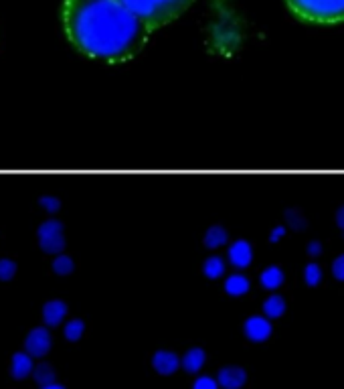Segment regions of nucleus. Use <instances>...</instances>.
I'll return each instance as SVG.
<instances>
[{"label":"nucleus","instance_id":"f257e3e1","mask_svg":"<svg viewBox=\"0 0 344 389\" xmlns=\"http://www.w3.org/2000/svg\"><path fill=\"white\" fill-rule=\"evenodd\" d=\"M63 25L81 53L107 63L132 59L152 33L121 0H65Z\"/></svg>","mask_w":344,"mask_h":389},{"label":"nucleus","instance_id":"f03ea898","mask_svg":"<svg viewBox=\"0 0 344 389\" xmlns=\"http://www.w3.org/2000/svg\"><path fill=\"white\" fill-rule=\"evenodd\" d=\"M121 2H126L150 29H158L182 15L193 0H121Z\"/></svg>","mask_w":344,"mask_h":389},{"label":"nucleus","instance_id":"7ed1b4c3","mask_svg":"<svg viewBox=\"0 0 344 389\" xmlns=\"http://www.w3.org/2000/svg\"><path fill=\"white\" fill-rule=\"evenodd\" d=\"M287 4L304 21L314 23L344 21V0H287Z\"/></svg>","mask_w":344,"mask_h":389},{"label":"nucleus","instance_id":"20e7f679","mask_svg":"<svg viewBox=\"0 0 344 389\" xmlns=\"http://www.w3.org/2000/svg\"><path fill=\"white\" fill-rule=\"evenodd\" d=\"M37 241L39 248L49 255L63 254L65 250V229L57 219H47L37 229Z\"/></svg>","mask_w":344,"mask_h":389},{"label":"nucleus","instance_id":"39448f33","mask_svg":"<svg viewBox=\"0 0 344 389\" xmlns=\"http://www.w3.org/2000/svg\"><path fill=\"white\" fill-rule=\"evenodd\" d=\"M51 347H53V337H51V332L45 327L32 329L27 335V339H25V351L35 359L37 357H45L47 353L51 351Z\"/></svg>","mask_w":344,"mask_h":389},{"label":"nucleus","instance_id":"423d86ee","mask_svg":"<svg viewBox=\"0 0 344 389\" xmlns=\"http://www.w3.org/2000/svg\"><path fill=\"white\" fill-rule=\"evenodd\" d=\"M243 332L251 343H266L273 332V327H271V320L268 316L254 315L245 320Z\"/></svg>","mask_w":344,"mask_h":389},{"label":"nucleus","instance_id":"0eeeda50","mask_svg":"<svg viewBox=\"0 0 344 389\" xmlns=\"http://www.w3.org/2000/svg\"><path fill=\"white\" fill-rule=\"evenodd\" d=\"M217 381H219V388L223 389H241L247 383V371L239 365H227L223 369H219Z\"/></svg>","mask_w":344,"mask_h":389},{"label":"nucleus","instance_id":"6e6552de","mask_svg":"<svg viewBox=\"0 0 344 389\" xmlns=\"http://www.w3.org/2000/svg\"><path fill=\"white\" fill-rule=\"evenodd\" d=\"M152 367L158 375H172L179 371L180 357L174 351L168 349H160L152 355Z\"/></svg>","mask_w":344,"mask_h":389},{"label":"nucleus","instance_id":"1a4fd4ad","mask_svg":"<svg viewBox=\"0 0 344 389\" xmlns=\"http://www.w3.org/2000/svg\"><path fill=\"white\" fill-rule=\"evenodd\" d=\"M254 260V248L245 240H237L229 248V264L235 268H247Z\"/></svg>","mask_w":344,"mask_h":389},{"label":"nucleus","instance_id":"9d476101","mask_svg":"<svg viewBox=\"0 0 344 389\" xmlns=\"http://www.w3.org/2000/svg\"><path fill=\"white\" fill-rule=\"evenodd\" d=\"M67 313H69L67 302H63L59 298L49 300L43 306V323H45L47 327H59L61 323L65 320Z\"/></svg>","mask_w":344,"mask_h":389},{"label":"nucleus","instance_id":"9b49d317","mask_svg":"<svg viewBox=\"0 0 344 389\" xmlns=\"http://www.w3.org/2000/svg\"><path fill=\"white\" fill-rule=\"evenodd\" d=\"M35 357H30L27 351H18L13 355V361H11V375L16 381H23L27 379L29 375H32V369H35V363H32Z\"/></svg>","mask_w":344,"mask_h":389},{"label":"nucleus","instance_id":"f8f14e48","mask_svg":"<svg viewBox=\"0 0 344 389\" xmlns=\"http://www.w3.org/2000/svg\"><path fill=\"white\" fill-rule=\"evenodd\" d=\"M205 363H207V353H205L201 347H193V349H189V351L182 355L180 367H182L186 373L196 375L203 367H205Z\"/></svg>","mask_w":344,"mask_h":389},{"label":"nucleus","instance_id":"ddd939ff","mask_svg":"<svg viewBox=\"0 0 344 389\" xmlns=\"http://www.w3.org/2000/svg\"><path fill=\"white\" fill-rule=\"evenodd\" d=\"M225 292H227L229 296H235V298L245 296V294L249 292V280H247L243 274H231V276L225 280Z\"/></svg>","mask_w":344,"mask_h":389},{"label":"nucleus","instance_id":"4468645a","mask_svg":"<svg viewBox=\"0 0 344 389\" xmlns=\"http://www.w3.org/2000/svg\"><path fill=\"white\" fill-rule=\"evenodd\" d=\"M259 282H261V286H263L266 290H278V288L285 282L284 269L278 268V266L266 268L261 272V276H259Z\"/></svg>","mask_w":344,"mask_h":389},{"label":"nucleus","instance_id":"2eb2a0df","mask_svg":"<svg viewBox=\"0 0 344 389\" xmlns=\"http://www.w3.org/2000/svg\"><path fill=\"white\" fill-rule=\"evenodd\" d=\"M32 379H35L41 388H45V385H51V383H57V381H55V379H57V373H55L53 365L41 361V363H37L35 369H32Z\"/></svg>","mask_w":344,"mask_h":389},{"label":"nucleus","instance_id":"dca6fc26","mask_svg":"<svg viewBox=\"0 0 344 389\" xmlns=\"http://www.w3.org/2000/svg\"><path fill=\"white\" fill-rule=\"evenodd\" d=\"M285 308H287V304H285L284 296H280V294H271L270 298H266V302H263V315L268 318L284 316Z\"/></svg>","mask_w":344,"mask_h":389},{"label":"nucleus","instance_id":"f3484780","mask_svg":"<svg viewBox=\"0 0 344 389\" xmlns=\"http://www.w3.org/2000/svg\"><path fill=\"white\" fill-rule=\"evenodd\" d=\"M227 240H229V236H227L225 227H221V225H213V227H209V231L205 233V245L210 248V250H217V248L225 245Z\"/></svg>","mask_w":344,"mask_h":389},{"label":"nucleus","instance_id":"a211bd4d","mask_svg":"<svg viewBox=\"0 0 344 389\" xmlns=\"http://www.w3.org/2000/svg\"><path fill=\"white\" fill-rule=\"evenodd\" d=\"M83 332H85V323H83L81 318H71V320H67L65 327H63V335H65V339H67L69 343H77V341L83 337Z\"/></svg>","mask_w":344,"mask_h":389},{"label":"nucleus","instance_id":"6ab92c4d","mask_svg":"<svg viewBox=\"0 0 344 389\" xmlns=\"http://www.w3.org/2000/svg\"><path fill=\"white\" fill-rule=\"evenodd\" d=\"M203 272H205V276H207V278H210V280H217V278H221V276L225 274L223 257H219V255L207 257V260H205V264H203Z\"/></svg>","mask_w":344,"mask_h":389},{"label":"nucleus","instance_id":"aec40b11","mask_svg":"<svg viewBox=\"0 0 344 389\" xmlns=\"http://www.w3.org/2000/svg\"><path fill=\"white\" fill-rule=\"evenodd\" d=\"M51 269L57 274V276H69L75 269V262L71 255L57 254L53 257V264H51Z\"/></svg>","mask_w":344,"mask_h":389},{"label":"nucleus","instance_id":"412c9836","mask_svg":"<svg viewBox=\"0 0 344 389\" xmlns=\"http://www.w3.org/2000/svg\"><path fill=\"white\" fill-rule=\"evenodd\" d=\"M16 266L15 260L11 257H0V282H11L16 276Z\"/></svg>","mask_w":344,"mask_h":389},{"label":"nucleus","instance_id":"4be33fe9","mask_svg":"<svg viewBox=\"0 0 344 389\" xmlns=\"http://www.w3.org/2000/svg\"><path fill=\"white\" fill-rule=\"evenodd\" d=\"M304 280H306V284L308 286H318L322 282V268L318 266V264H308L306 268H304Z\"/></svg>","mask_w":344,"mask_h":389},{"label":"nucleus","instance_id":"5701e85b","mask_svg":"<svg viewBox=\"0 0 344 389\" xmlns=\"http://www.w3.org/2000/svg\"><path fill=\"white\" fill-rule=\"evenodd\" d=\"M193 389H219V381L209 377V375H201V377H196V381L193 383Z\"/></svg>","mask_w":344,"mask_h":389},{"label":"nucleus","instance_id":"b1692460","mask_svg":"<svg viewBox=\"0 0 344 389\" xmlns=\"http://www.w3.org/2000/svg\"><path fill=\"white\" fill-rule=\"evenodd\" d=\"M41 207L47 211V213H57L61 209V201L57 197H51V194H47V197H41Z\"/></svg>","mask_w":344,"mask_h":389},{"label":"nucleus","instance_id":"393cba45","mask_svg":"<svg viewBox=\"0 0 344 389\" xmlns=\"http://www.w3.org/2000/svg\"><path fill=\"white\" fill-rule=\"evenodd\" d=\"M332 274L338 282H344V254L338 255L334 262H332Z\"/></svg>","mask_w":344,"mask_h":389},{"label":"nucleus","instance_id":"a878e982","mask_svg":"<svg viewBox=\"0 0 344 389\" xmlns=\"http://www.w3.org/2000/svg\"><path fill=\"white\" fill-rule=\"evenodd\" d=\"M320 250H322V248H320V243H318V241H312V243L308 245V254L312 255V257L320 254Z\"/></svg>","mask_w":344,"mask_h":389},{"label":"nucleus","instance_id":"bb28decb","mask_svg":"<svg viewBox=\"0 0 344 389\" xmlns=\"http://www.w3.org/2000/svg\"><path fill=\"white\" fill-rule=\"evenodd\" d=\"M336 223H338V227L344 231V207H340L338 215H336Z\"/></svg>","mask_w":344,"mask_h":389},{"label":"nucleus","instance_id":"cd10ccee","mask_svg":"<svg viewBox=\"0 0 344 389\" xmlns=\"http://www.w3.org/2000/svg\"><path fill=\"white\" fill-rule=\"evenodd\" d=\"M284 236V227H280V229H275L273 233H271V240H275V238H282Z\"/></svg>","mask_w":344,"mask_h":389},{"label":"nucleus","instance_id":"c85d7f7f","mask_svg":"<svg viewBox=\"0 0 344 389\" xmlns=\"http://www.w3.org/2000/svg\"><path fill=\"white\" fill-rule=\"evenodd\" d=\"M41 389H65L63 385H59V383H51V385H45V388Z\"/></svg>","mask_w":344,"mask_h":389}]
</instances>
